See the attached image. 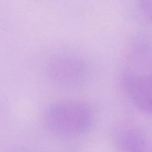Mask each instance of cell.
I'll return each instance as SVG.
<instances>
[{
	"label": "cell",
	"mask_w": 152,
	"mask_h": 152,
	"mask_svg": "<svg viewBox=\"0 0 152 152\" xmlns=\"http://www.w3.org/2000/svg\"><path fill=\"white\" fill-rule=\"evenodd\" d=\"M140 7L144 15L152 20V0L141 1Z\"/></svg>",
	"instance_id": "277c9868"
},
{
	"label": "cell",
	"mask_w": 152,
	"mask_h": 152,
	"mask_svg": "<svg viewBox=\"0 0 152 152\" xmlns=\"http://www.w3.org/2000/svg\"><path fill=\"white\" fill-rule=\"evenodd\" d=\"M124 86L134 103L152 115V74L128 75Z\"/></svg>",
	"instance_id": "3957f363"
},
{
	"label": "cell",
	"mask_w": 152,
	"mask_h": 152,
	"mask_svg": "<svg viewBox=\"0 0 152 152\" xmlns=\"http://www.w3.org/2000/svg\"><path fill=\"white\" fill-rule=\"evenodd\" d=\"M48 71L50 79L64 87L78 86L84 80L85 66L82 61L71 55H61L49 63Z\"/></svg>",
	"instance_id": "7a4b0ae2"
},
{
	"label": "cell",
	"mask_w": 152,
	"mask_h": 152,
	"mask_svg": "<svg viewBox=\"0 0 152 152\" xmlns=\"http://www.w3.org/2000/svg\"><path fill=\"white\" fill-rule=\"evenodd\" d=\"M45 125L62 135H76L87 131L93 121V113L86 104L77 101H62L48 106L42 112Z\"/></svg>",
	"instance_id": "6da1fadb"
}]
</instances>
